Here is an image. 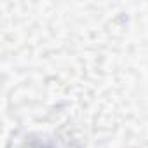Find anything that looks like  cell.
<instances>
[{
  "instance_id": "cell-1",
  "label": "cell",
  "mask_w": 148,
  "mask_h": 148,
  "mask_svg": "<svg viewBox=\"0 0 148 148\" xmlns=\"http://www.w3.org/2000/svg\"><path fill=\"white\" fill-rule=\"evenodd\" d=\"M32 148H58V146H52V145H45V143H35V145H32Z\"/></svg>"
}]
</instances>
